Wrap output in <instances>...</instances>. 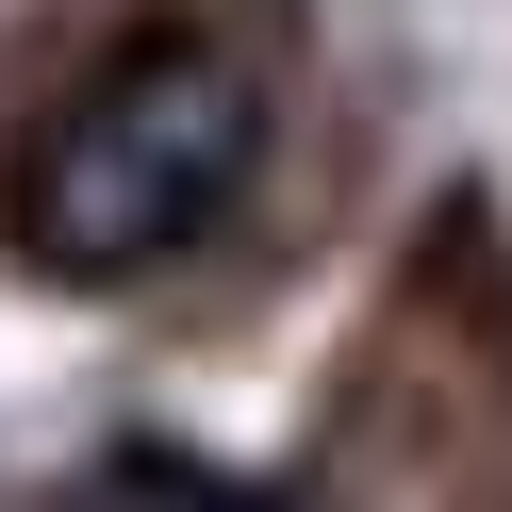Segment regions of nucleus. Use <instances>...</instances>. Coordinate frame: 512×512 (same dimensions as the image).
<instances>
[{
    "label": "nucleus",
    "mask_w": 512,
    "mask_h": 512,
    "mask_svg": "<svg viewBox=\"0 0 512 512\" xmlns=\"http://www.w3.org/2000/svg\"><path fill=\"white\" fill-rule=\"evenodd\" d=\"M265 166V83L215 34H149L116 50L83 100H50L0 166V232L34 281H149L215 232Z\"/></svg>",
    "instance_id": "1"
}]
</instances>
